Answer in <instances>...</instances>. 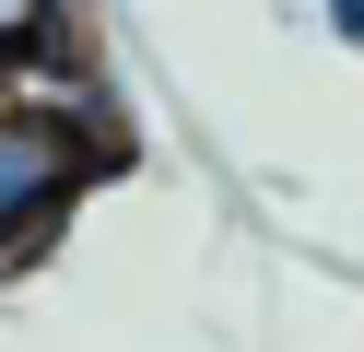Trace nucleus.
<instances>
[{"instance_id":"obj_3","label":"nucleus","mask_w":364,"mask_h":352,"mask_svg":"<svg viewBox=\"0 0 364 352\" xmlns=\"http://www.w3.org/2000/svg\"><path fill=\"white\" fill-rule=\"evenodd\" d=\"M317 12H329V36H341V47H364V0H317Z\"/></svg>"},{"instance_id":"obj_1","label":"nucleus","mask_w":364,"mask_h":352,"mask_svg":"<svg viewBox=\"0 0 364 352\" xmlns=\"http://www.w3.org/2000/svg\"><path fill=\"white\" fill-rule=\"evenodd\" d=\"M95 176H106V153L36 129V117H0V258H24L36 235H59Z\"/></svg>"},{"instance_id":"obj_2","label":"nucleus","mask_w":364,"mask_h":352,"mask_svg":"<svg viewBox=\"0 0 364 352\" xmlns=\"http://www.w3.org/2000/svg\"><path fill=\"white\" fill-rule=\"evenodd\" d=\"M36 23H59V0H0V47H24Z\"/></svg>"}]
</instances>
